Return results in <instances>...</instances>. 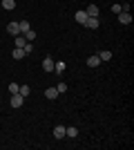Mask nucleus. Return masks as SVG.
<instances>
[{"label": "nucleus", "mask_w": 134, "mask_h": 150, "mask_svg": "<svg viewBox=\"0 0 134 150\" xmlns=\"http://www.w3.org/2000/svg\"><path fill=\"white\" fill-rule=\"evenodd\" d=\"M116 18H119L121 25H130V23H132V13L130 11H121V13H116Z\"/></svg>", "instance_id": "f257e3e1"}, {"label": "nucleus", "mask_w": 134, "mask_h": 150, "mask_svg": "<svg viewBox=\"0 0 134 150\" xmlns=\"http://www.w3.org/2000/svg\"><path fill=\"white\" fill-rule=\"evenodd\" d=\"M22 103H25L22 94H11V108H22Z\"/></svg>", "instance_id": "f03ea898"}, {"label": "nucleus", "mask_w": 134, "mask_h": 150, "mask_svg": "<svg viewBox=\"0 0 134 150\" xmlns=\"http://www.w3.org/2000/svg\"><path fill=\"white\" fill-rule=\"evenodd\" d=\"M7 34H11V36H20L18 23H9V25H7Z\"/></svg>", "instance_id": "7ed1b4c3"}, {"label": "nucleus", "mask_w": 134, "mask_h": 150, "mask_svg": "<svg viewBox=\"0 0 134 150\" xmlns=\"http://www.w3.org/2000/svg\"><path fill=\"white\" fill-rule=\"evenodd\" d=\"M65 137L76 139V137H78V128H74V125H67V128H65Z\"/></svg>", "instance_id": "20e7f679"}, {"label": "nucleus", "mask_w": 134, "mask_h": 150, "mask_svg": "<svg viewBox=\"0 0 134 150\" xmlns=\"http://www.w3.org/2000/svg\"><path fill=\"white\" fill-rule=\"evenodd\" d=\"M98 65H101V58L96 56V54H94V56H89V58H87V67L96 69V67H98Z\"/></svg>", "instance_id": "39448f33"}, {"label": "nucleus", "mask_w": 134, "mask_h": 150, "mask_svg": "<svg viewBox=\"0 0 134 150\" xmlns=\"http://www.w3.org/2000/svg\"><path fill=\"white\" fill-rule=\"evenodd\" d=\"M85 13H87L89 18H98V7H96V5H89L87 9H85Z\"/></svg>", "instance_id": "423d86ee"}, {"label": "nucleus", "mask_w": 134, "mask_h": 150, "mask_svg": "<svg viewBox=\"0 0 134 150\" xmlns=\"http://www.w3.org/2000/svg\"><path fill=\"white\" fill-rule=\"evenodd\" d=\"M65 69H67V63H65V61H58V63H54V72H56V74H63Z\"/></svg>", "instance_id": "0eeeda50"}, {"label": "nucleus", "mask_w": 134, "mask_h": 150, "mask_svg": "<svg viewBox=\"0 0 134 150\" xmlns=\"http://www.w3.org/2000/svg\"><path fill=\"white\" fill-rule=\"evenodd\" d=\"M43 69L45 72H54V58H49V56L45 58L43 61Z\"/></svg>", "instance_id": "6e6552de"}, {"label": "nucleus", "mask_w": 134, "mask_h": 150, "mask_svg": "<svg viewBox=\"0 0 134 150\" xmlns=\"http://www.w3.org/2000/svg\"><path fill=\"white\" fill-rule=\"evenodd\" d=\"M87 18H89V16L85 13V9H83V11H76V23H78V25H85Z\"/></svg>", "instance_id": "1a4fd4ad"}, {"label": "nucleus", "mask_w": 134, "mask_h": 150, "mask_svg": "<svg viewBox=\"0 0 134 150\" xmlns=\"http://www.w3.org/2000/svg\"><path fill=\"white\" fill-rule=\"evenodd\" d=\"M96 56L101 58V63H105V61H109V58H112V52H109V50H101Z\"/></svg>", "instance_id": "9d476101"}, {"label": "nucleus", "mask_w": 134, "mask_h": 150, "mask_svg": "<svg viewBox=\"0 0 134 150\" xmlns=\"http://www.w3.org/2000/svg\"><path fill=\"white\" fill-rule=\"evenodd\" d=\"M98 25H101L98 18H87V23H85V27H89V29H98Z\"/></svg>", "instance_id": "9b49d317"}, {"label": "nucleus", "mask_w": 134, "mask_h": 150, "mask_svg": "<svg viewBox=\"0 0 134 150\" xmlns=\"http://www.w3.org/2000/svg\"><path fill=\"white\" fill-rule=\"evenodd\" d=\"M45 96H47L49 101H54V99L58 96V90H56V88H47V90H45Z\"/></svg>", "instance_id": "f8f14e48"}, {"label": "nucleus", "mask_w": 134, "mask_h": 150, "mask_svg": "<svg viewBox=\"0 0 134 150\" xmlns=\"http://www.w3.org/2000/svg\"><path fill=\"white\" fill-rule=\"evenodd\" d=\"M54 137L56 139H65V125H56V128H54Z\"/></svg>", "instance_id": "ddd939ff"}, {"label": "nucleus", "mask_w": 134, "mask_h": 150, "mask_svg": "<svg viewBox=\"0 0 134 150\" xmlns=\"http://www.w3.org/2000/svg\"><path fill=\"white\" fill-rule=\"evenodd\" d=\"M0 2H2V7H5L7 11H13V9H16V0H0Z\"/></svg>", "instance_id": "4468645a"}, {"label": "nucleus", "mask_w": 134, "mask_h": 150, "mask_svg": "<svg viewBox=\"0 0 134 150\" xmlns=\"http://www.w3.org/2000/svg\"><path fill=\"white\" fill-rule=\"evenodd\" d=\"M13 43H16V47H20V50H22V47H25V43H27V38L20 34V36H13Z\"/></svg>", "instance_id": "2eb2a0df"}, {"label": "nucleus", "mask_w": 134, "mask_h": 150, "mask_svg": "<svg viewBox=\"0 0 134 150\" xmlns=\"http://www.w3.org/2000/svg\"><path fill=\"white\" fill-rule=\"evenodd\" d=\"M18 27H20V34H27V31L32 29V25H29V20H20V23H18Z\"/></svg>", "instance_id": "dca6fc26"}, {"label": "nucleus", "mask_w": 134, "mask_h": 150, "mask_svg": "<svg viewBox=\"0 0 134 150\" xmlns=\"http://www.w3.org/2000/svg\"><path fill=\"white\" fill-rule=\"evenodd\" d=\"M11 56H13V58H16V61H20V58H25V56H27V54H25V52H22V50H20V47H16V50H13V52H11Z\"/></svg>", "instance_id": "f3484780"}, {"label": "nucleus", "mask_w": 134, "mask_h": 150, "mask_svg": "<svg viewBox=\"0 0 134 150\" xmlns=\"http://www.w3.org/2000/svg\"><path fill=\"white\" fill-rule=\"evenodd\" d=\"M7 90H9V94H18L20 85H18V83H9V88H7Z\"/></svg>", "instance_id": "a211bd4d"}, {"label": "nucleus", "mask_w": 134, "mask_h": 150, "mask_svg": "<svg viewBox=\"0 0 134 150\" xmlns=\"http://www.w3.org/2000/svg\"><path fill=\"white\" fill-rule=\"evenodd\" d=\"M29 92H32V88H29V85H22V88L18 90V94H22V96H29Z\"/></svg>", "instance_id": "6ab92c4d"}, {"label": "nucleus", "mask_w": 134, "mask_h": 150, "mask_svg": "<svg viewBox=\"0 0 134 150\" xmlns=\"http://www.w3.org/2000/svg\"><path fill=\"white\" fill-rule=\"evenodd\" d=\"M22 36H25L27 40H29V43H32L34 38H36V31H34V29H29V31H27V34H22Z\"/></svg>", "instance_id": "aec40b11"}, {"label": "nucleus", "mask_w": 134, "mask_h": 150, "mask_svg": "<svg viewBox=\"0 0 134 150\" xmlns=\"http://www.w3.org/2000/svg\"><path fill=\"white\" fill-rule=\"evenodd\" d=\"M22 52H25V54H32V52H34V45L29 43V40H27V43H25V47H22Z\"/></svg>", "instance_id": "412c9836"}, {"label": "nucleus", "mask_w": 134, "mask_h": 150, "mask_svg": "<svg viewBox=\"0 0 134 150\" xmlns=\"http://www.w3.org/2000/svg\"><path fill=\"white\" fill-rule=\"evenodd\" d=\"M56 90H58V94L67 92V83H58V85H56Z\"/></svg>", "instance_id": "4be33fe9"}, {"label": "nucleus", "mask_w": 134, "mask_h": 150, "mask_svg": "<svg viewBox=\"0 0 134 150\" xmlns=\"http://www.w3.org/2000/svg\"><path fill=\"white\" fill-rule=\"evenodd\" d=\"M112 11H114V13H121L123 9H121V5H112Z\"/></svg>", "instance_id": "5701e85b"}]
</instances>
